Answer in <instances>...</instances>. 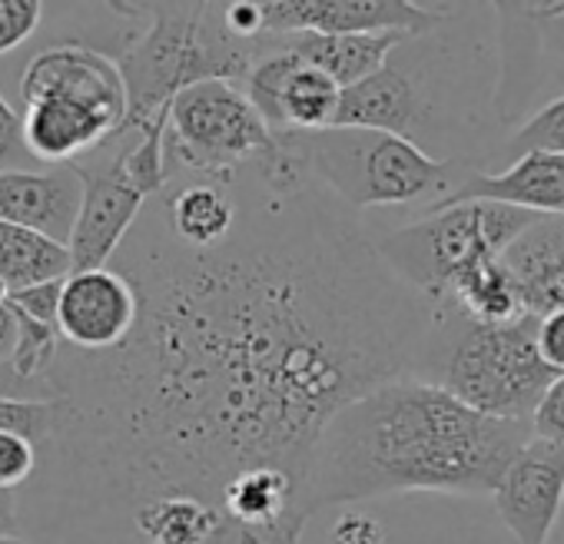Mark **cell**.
Returning <instances> with one entry per match:
<instances>
[{
  "instance_id": "cell-1",
  "label": "cell",
  "mask_w": 564,
  "mask_h": 544,
  "mask_svg": "<svg viewBox=\"0 0 564 544\" xmlns=\"http://www.w3.org/2000/svg\"><path fill=\"white\" fill-rule=\"evenodd\" d=\"M259 186L213 249L183 246L160 206L140 216L113 265L140 293L133 336L104 356L61 352L51 372V445L130 521L163 494L219 511L249 468L306 485L346 405L442 356L452 309L399 280L339 199Z\"/></svg>"
},
{
  "instance_id": "cell-2",
  "label": "cell",
  "mask_w": 564,
  "mask_h": 544,
  "mask_svg": "<svg viewBox=\"0 0 564 544\" xmlns=\"http://www.w3.org/2000/svg\"><path fill=\"white\" fill-rule=\"evenodd\" d=\"M528 442V422L481 415L435 379L402 376L326 425L306 481V508L389 494H491Z\"/></svg>"
},
{
  "instance_id": "cell-3",
  "label": "cell",
  "mask_w": 564,
  "mask_h": 544,
  "mask_svg": "<svg viewBox=\"0 0 564 544\" xmlns=\"http://www.w3.org/2000/svg\"><path fill=\"white\" fill-rule=\"evenodd\" d=\"M137 31L117 67L127 84V127L140 130L170 113L173 100L206 80L242 84L265 54L262 41H239L223 18V4H133Z\"/></svg>"
},
{
  "instance_id": "cell-4",
  "label": "cell",
  "mask_w": 564,
  "mask_h": 544,
  "mask_svg": "<svg viewBox=\"0 0 564 544\" xmlns=\"http://www.w3.org/2000/svg\"><path fill=\"white\" fill-rule=\"evenodd\" d=\"M310 179L346 209L379 206H435L471 166L442 160L419 143L362 127H326L316 133H286Z\"/></svg>"
},
{
  "instance_id": "cell-5",
  "label": "cell",
  "mask_w": 564,
  "mask_h": 544,
  "mask_svg": "<svg viewBox=\"0 0 564 544\" xmlns=\"http://www.w3.org/2000/svg\"><path fill=\"white\" fill-rule=\"evenodd\" d=\"M541 216L501 203H455L419 213L376 239L379 255L429 303L445 306L448 286L485 259L505 255Z\"/></svg>"
},
{
  "instance_id": "cell-6",
  "label": "cell",
  "mask_w": 564,
  "mask_h": 544,
  "mask_svg": "<svg viewBox=\"0 0 564 544\" xmlns=\"http://www.w3.org/2000/svg\"><path fill=\"white\" fill-rule=\"evenodd\" d=\"M438 362V385L458 402L481 415L528 425L544 392L561 379L538 352L534 316L514 326H478L455 313Z\"/></svg>"
},
{
  "instance_id": "cell-7",
  "label": "cell",
  "mask_w": 564,
  "mask_h": 544,
  "mask_svg": "<svg viewBox=\"0 0 564 544\" xmlns=\"http://www.w3.org/2000/svg\"><path fill=\"white\" fill-rule=\"evenodd\" d=\"M275 146V130L262 120L242 84L206 80L183 90L170 107L166 170L176 176L232 183Z\"/></svg>"
},
{
  "instance_id": "cell-8",
  "label": "cell",
  "mask_w": 564,
  "mask_h": 544,
  "mask_svg": "<svg viewBox=\"0 0 564 544\" xmlns=\"http://www.w3.org/2000/svg\"><path fill=\"white\" fill-rule=\"evenodd\" d=\"M84 183L80 219L70 239V259L77 269H107L130 232L137 229L150 196L127 170V130L110 137L100 150L70 163Z\"/></svg>"
},
{
  "instance_id": "cell-9",
  "label": "cell",
  "mask_w": 564,
  "mask_h": 544,
  "mask_svg": "<svg viewBox=\"0 0 564 544\" xmlns=\"http://www.w3.org/2000/svg\"><path fill=\"white\" fill-rule=\"evenodd\" d=\"M501 21V74L495 113L511 120L518 94L524 104L561 84L564 97V4H491Z\"/></svg>"
},
{
  "instance_id": "cell-10",
  "label": "cell",
  "mask_w": 564,
  "mask_h": 544,
  "mask_svg": "<svg viewBox=\"0 0 564 544\" xmlns=\"http://www.w3.org/2000/svg\"><path fill=\"white\" fill-rule=\"evenodd\" d=\"M265 34H409L422 37L452 18V4L415 0H262Z\"/></svg>"
},
{
  "instance_id": "cell-11",
  "label": "cell",
  "mask_w": 564,
  "mask_h": 544,
  "mask_svg": "<svg viewBox=\"0 0 564 544\" xmlns=\"http://www.w3.org/2000/svg\"><path fill=\"white\" fill-rule=\"evenodd\" d=\"M140 323V293L120 269H77L61 290V339L84 356L120 349Z\"/></svg>"
},
{
  "instance_id": "cell-12",
  "label": "cell",
  "mask_w": 564,
  "mask_h": 544,
  "mask_svg": "<svg viewBox=\"0 0 564 544\" xmlns=\"http://www.w3.org/2000/svg\"><path fill=\"white\" fill-rule=\"evenodd\" d=\"M491 504L514 544H547L564 514V445L531 435L491 491Z\"/></svg>"
},
{
  "instance_id": "cell-13",
  "label": "cell",
  "mask_w": 564,
  "mask_h": 544,
  "mask_svg": "<svg viewBox=\"0 0 564 544\" xmlns=\"http://www.w3.org/2000/svg\"><path fill=\"white\" fill-rule=\"evenodd\" d=\"M21 97L24 104L44 100V97H70L90 107L107 110L127 127L130 100L127 84L107 54L87 47V44H57L41 54H34L21 74Z\"/></svg>"
},
{
  "instance_id": "cell-14",
  "label": "cell",
  "mask_w": 564,
  "mask_h": 544,
  "mask_svg": "<svg viewBox=\"0 0 564 544\" xmlns=\"http://www.w3.org/2000/svg\"><path fill=\"white\" fill-rule=\"evenodd\" d=\"M455 203H501L534 216H564V156L524 153L505 170H468L465 179L429 209Z\"/></svg>"
},
{
  "instance_id": "cell-15",
  "label": "cell",
  "mask_w": 564,
  "mask_h": 544,
  "mask_svg": "<svg viewBox=\"0 0 564 544\" xmlns=\"http://www.w3.org/2000/svg\"><path fill=\"white\" fill-rule=\"evenodd\" d=\"M84 203V183L70 166L0 173V222L34 229L70 246Z\"/></svg>"
},
{
  "instance_id": "cell-16",
  "label": "cell",
  "mask_w": 564,
  "mask_h": 544,
  "mask_svg": "<svg viewBox=\"0 0 564 544\" xmlns=\"http://www.w3.org/2000/svg\"><path fill=\"white\" fill-rule=\"evenodd\" d=\"M123 123L100 107L70 100V97H44L28 104L24 113V140L34 160L51 166H70L80 156L100 150L110 137H117Z\"/></svg>"
},
{
  "instance_id": "cell-17",
  "label": "cell",
  "mask_w": 564,
  "mask_h": 544,
  "mask_svg": "<svg viewBox=\"0 0 564 544\" xmlns=\"http://www.w3.org/2000/svg\"><path fill=\"white\" fill-rule=\"evenodd\" d=\"M232 183L219 179H193L183 186H173L160 196V213L166 229L189 249H213L223 246L236 226L242 203L232 193Z\"/></svg>"
},
{
  "instance_id": "cell-18",
  "label": "cell",
  "mask_w": 564,
  "mask_h": 544,
  "mask_svg": "<svg viewBox=\"0 0 564 544\" xmlns=\"http://www.w3.org/2000/svg\"><path fill=\"white\" fill-rule=\"evenodd\" d=\"M505 262L521 283L528 316L544 319L564 309V219L541 216L505 252Z\"/></svg>"
},
{
  "instance_id": "cell-19",
  "label": "cell",
  "mask_w": 564,
  "mask_h": 544,
  "mask_svg": "<svg viewBox=\"0 0 564 544\" xmlns=\"http://www.w3.org/2000/svg\"><path fill=\"white\" fill-rule=\"evenodd\" d=\"M282 47L293 51L303 64L333 77L343 90L359 87L376 77L392 51L409 41V34H286Z\"/></svg>"
},
{
  "instance_id": "cell-20",
  "label": "cell",
  "mask_w": 564,
  "mask_h": 544,
  "mask_svg": "<svg viewBox=\"0 0 564 544\" xmlns=\"http://www.w3.org/2000/svg\"><path fill=\"white\" fill-rule=\"evenodd\" d=\"M445 306L478 326H514L528 319L521 283L511 272V265L505 262V255L485 259L471 265L468 272H462L448 286Z\"/></svg>"
},
{
  "instance_id": "cell-21",
  "label": "cell",
  "mask_w": 564,
  "mask_h": 544,
  "mask_svg": "<svg viewBox=\"0 0 564 544\" xmlns=\"http://www.w3.org/2000/svg\"><path fill=\"white\" fill-rule=\"evenodd\" d=\"M74 272L70 246L34 229L0 222V286L8 293L61 283Z\"/></svg>"
},
{
  "instance_id": "cell-22",
  "label": "cell",
  "mask_w": 564,
  "mask_h": 544,
  "mask_svg": "<svg viewBox=\"0 0 564 544\" xmlns=\"http://www.w3.org/2000/svg\"><path fill=\"white\" fill-rule=\"evenodd\" d=\"M133 531L143 544H206L219 511L189 494H163L133 511Z\"/></svg>"
},
{
  "instance_id": "cell-23",
  "label": "cell",
  "mask_w": 564,
  "mask_h": 544,
  "mask_svg": "<svg viewBox=\"0 0 564 544\" xmlns=\"http://www.w3.org/2000/svg\"><path fill=\"white\" fill-rule=\"evenodd\" d=\"M310 518H313L310 508H296L286 518L265 521V524H249V521H236L229 514H219V524L206 544H300Z\"/></svg>"
},
{
  "instance_id": "cell-24",
  "label": "cell",
  "mask_w": 564,
  "mask_h": 544,
  "mask_svg": "<svg viewBox=\"0 0 564 544\" xmlns=\"http://www.w3.org/2000/svg\"><path fill=\"white\" fill-rule=\"evenodd\" d=\"M505 153L511 156L561 153L564 156V97H554L534 113H528L524 123L505 140Z\"/></svg>"
},
{
  "instance_id": "cell-25",
  "label": "cell",
  "mask_w": 564,
  "mask_h": 544,
  "mask_svg": "<svg viewBox=\"0 0 564 544\" xmlns=\"http://www.w3.org/2000/svg\"><path fill=\"white\" fill-rule=\"evenodd\" d=\"M61 425L57 402H28V399H0V432L24 435L34 445H51Z\"/></svg>"
},
{
  "instance_id": "cell-26",
  "label": "cell",
  "mask_w": 564,
  "mask_h": 544,
  "mask_svg": "<svg viewBox=\"0 0 564 544\" xmlns=\"http://www.w3.org/2000/svg\"><path fill=\"white\" fill-rule=\"evenodd\" d=\"M44 21L41 0H0V57L34 37Z\"/></svg>"
},
{
  "instance_id": "cell-27",
  "label": "cell",
  "mask_w": 564,
  "mask_h": 544,
  "mask_svg": "<svg viewBox=\"0 0 564 544\" xmlns=\"http://www.w3.org/2000/svg\"><path fill=\"white\" fill-rule=\"evenodd\" d=\"M389 527L376 511L349 504L329 524V544H389Z\"/></svg>"
},
{
  "instance_id": "cell-28",
  "label": "cell",
  "mask_w": 564,
  "mask_h": 544,
  "mask_svg": "<svg viewBox=\"0 0 564 544\" xmlns=\"http://www.w3.org/2000/svg\"><path fill=\"white\" fill-rule=\"evenodd\" d=\"M37 471V445L24 435L0 432V488L18 491Z\"/></svg>"
},
{
  "instance_id": "cell-29",
  "label": "cell",
  "mask_w": 564,
  "mask_h": 544,
  "mask_svg": "<svg viewBox=\"0 0 564 544\" xmlns=\"http://www.w3.org/2000/svg\"><path fill=\"white\" fill-rule=\"evenodd\" d=\"M31 160L34 156L24 140V117L4 100V94H0V173L28 170Z\"/></svg>"
},
{
  "instance_id": "cell-30",
  "label": "cell",
  "mask_w": 564,
  "mask_h": 544,
  "mask_svg": "<svg viewBox=\"0 0 564 544\" xmlns=\"http://www.w3.org/2000/svg\"><path fill=\"white\" fill-rule=\"evenodd\" d=\"M531 435L544 442L564 445V376L554 379V385L544 392L541 405L531 415Z\"/></svg>"
},
{
  "instance_id": "cell-31",
  "label": "cell",
  "mask_w": 564,
  "mask_h": 544,
  "mask_svg": "<svg viewBox=\"0 0 564 544\" xmlns=\"http://www.w3.org/2000/svg\"><path fill=\"white\" fill-rule=\"evenodd\" d=\"M61 290H64V280L61 283H47V286H34V290H21V293H11L8 303L24 309L28 316H34L37 323H47L57 329V316H61ZM61 333V329H57Z\"/></svg>"
},
{
  "instance_id": "cell-32",
  "label": "cell",
  "mask_w": 564,
  "mask_h": 544,
  "mask_svg": "<svg viewBox=\"0 0 564 544\" xmlns=\"http://www.w3.org/2000/svg\"><path fill=\"white\" fill-rule=\"evenodd\" d=\"M0 399H28V402H57V389L51 379L31 382L14 372L11 362H0Z\"/></svg>"
},
{
  "instance_id": "cell-33",
  "label": "cell",
  "mask_w": 564,
  "mask_h": 544,
  "mask_svg": "<svg viewBox=\"0 0 564 544\" xmlns=\"http://www.w3.org/2000/svg\"><path fill=\"white\" fill-rule=\"evenodd\" d=\"M538 352L551 372L564 376V309L538 319Z\"/></svg>"
},
{
  "instance_id": "cell-34",
  "label": "cell",
  "mask_w": 564,
  "mask_h": 544,
  "mask_svg": "<svg viewBox=\"0 0 564 544\" xmlns=\"http://www.w3.org/2000/svg\"><path fill=\"white\" fill-rule=\"evenodd\" d=\"M18 349V316L8 300H0V362H11Z\"/></svg>"
},
{
  "instance_id": "cell-35",
  "label": "cell",
  "mask_w": 564,
  "mask_h": 544,
  "mask_svg": "<svg viewBox=\"0 0 564 544\" xmlns=\"http://www.w3.org/2000/svg\"><path fill=\"white\" fill-rule=\"evenodd\" d=\"M21 527V504H18V491L0 488V537H14Z\"/></svg>"
},
{
  "instance_id": "cell-36",
  "label": "cell",
  "mask_w": 564,
  "mask_h": 544,
  "mask_svg": "<svg viewBox=\"0 0 564 544\" xmlns=\"http://www.w3.org/2000/svg\"><path fill=\"white\" fill-rule=\"evenodd\" d=\"M392 544V541H389ZM409 544H471V541H452V537H425V541H409Z\"/></svg>"
},
{
  "instance_id": "cell-37",
  "label": "cell",
  "mask_w": 564,
  "mask_h": 544,
  "mask_svg": "<svg viewBox=\"0 0 564 544\" xmlns=\"http://www.w3.org/2000/svg\"><path fill=\"white\" fill-rule=\"evenodd\" d=\"M0 544H34V541H28V537L14 534V537H0Z\"/></svg>"
},
{
  "instance_id": "cell-38",
  "label": "cell",
  "mask_w": 564,
  "mask_h": 544,
  "mask_svg": "<svg viewBox=\"0 0 564 544\" xmlns=\"http://www.w3.org/2000/svg\"><path fill=\"white\" fill-rule=\"evenodd\" d=\"M8 296H11V293H8L4 286H0V300H8Z\"/></svg>"
},
{
  "instance_id": "cell-39",
  "label": "cell",
  "mask_w": 564,
  "mask_h": 544,
  "mask_svg": "<svg viewBox=\"0 0 564 544\" xmlns=\"http://www.w3.org/2000/svg\"><path fill=\"white\" fill-rule=\"evenodd\" d=\"M561 219H564V216H561Z\"/></svg>"
}]
</instances>
